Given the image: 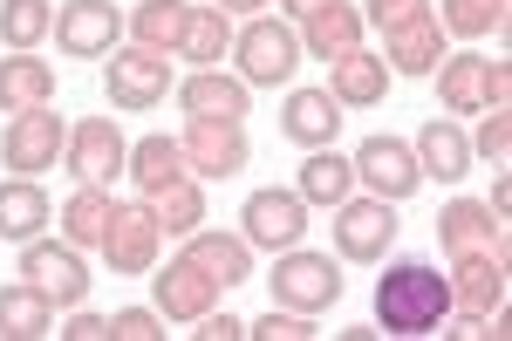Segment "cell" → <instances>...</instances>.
<instances>
[{"label":"cell","instance_id":"cell-33","mask_svg":"<svg viewBox=\"0 0 512 341\" xmlns=\"http://www.w3.org/2000/svg\"><path fill=\"white\" fill-rule=\"evenodd\" d=\"M198 335H205V341H233V335H246V328H239L233 314H212V321H205Z\"/></svg>","mask_w":512,"mask_h":341},{"label":"cell","instance_id":"cell-16","mask_svg":"<svg viewBox=\"0 0 512 341\" xmlns=\"http://www.w3.org/2000/svg\"><path fill=\"white\" fill-rule=\"evenodd\" d=\"M349 178H355V164H342L335 151H315L308 164H301V198L335 205V198H349Z\"/></svg>","mask_w":512,"mask_h":341},{"label":"cell","instance_id":"cell-28","mask_svg":"<svg viewBox=\"0 0 512 341\" xmlns=\"http://www.w3.org/2000/svg\"><path fill=\"white\" fill-rule=\"evenodd\" d=\"M383 76H376V62H349V76H342V96H376Z\"/></svg>","mask_w":512,"mask_h":341},{"label":"cell","instance_id":"cell-31","mask_svg":"<svg viewBox=\"0 0 512 341\" xmlns=\"http://www.w3.org/2000/svg\"><path fill=\"white\" fill-rule=\"evenodd\" d=\"M417 7H424V0H376V21L403 28V21H417Z\"/></svg>","mask_w":512,"mask_h":341},{"label":"cell","instance_id":"cell-12","mask_svg":"<svg viewBox=\"0 0 512 341\" xmlns=\"http://www.w3.org/2000/svg\"><path fill=\"white\" fill-rule=\"evenodd\" d=\"M76 171L96 185V178H117L123 171V137L110 130V116H96V123H82L76 137Z\"/></svg>","mask_w":512,"mask_h":341},{"label":"cell","instance_id":"cell-22","mask_svg":"<svg viewBox=\"0 0 512 341\" xmlns=\"http://www.w3.org/2000/svg\"><path fill=\"white\" fill-rule=\"evenodd\" d=\"M103 219H110V212H103V198H96V191H82L76 205H69V239H103Z\"/></svg>","mask_w":512,"mask_h":341},{"label":"cell","instance_id":"cell-2","mask_svg":"<svg viewBox=\"0 0 512 341\" xmlns=\"http://www.w3.org/2000/svg\"><path fill=\"white\" fill-rule=\"evenodd\" d=\"M301 232H308L301 191H253L246 198V239L253 246H301Z\"/></svg>","mask_w":512,"mask_h":341},{"label":"cell","instance_id":"cell-34","mask_svg":"<svg viewBox=\"0 0 512 341\" xmlns=\"http://www.w3.org/2000/svg\"><path fill=\"white\" fill-rule=\"evenodd\" d=\"M69 335H76V341H96V335H110V321H96V314H82V321L69 328Z\"/></svg>","mask_w":512,"mask_h":341},{"label":"cell","instance_id":"cell-21","mask_svg":"<svg viewBox=\"0 0 512 341\" xmlns=\"http://www.w3.org/2000/svg\"><path fill=\"white\" fill-rule=\"evenodd\" d=\"M28 103V110H41V96H48V76H41L35 62H14V69H0V103Z\"/></svg>","mask_w":512,"mask_h":341},{"label":"cell","instance_id":"cell-8","mask_svg":"<svg viewBox=\"0 0 512 341\" xmlns=\"http://www.w3.org/2000/svg\"><path fill=\"white\" fill-rule=\"evenodd\" d=\"M280 130H287L294 144L328 151V144H335V130H342V110H335V96H328V89H301V96L287 103V116H280Z\"/></svg>","mask_w":512,"mask_h":341},{"label":"cell","instance_id":"cell-24","mask_svg":"<svg viewBox=\"0 0 512 341\" xmlns=\"http://www.w3.org/2000/svg\"><path fill=\"white\" fill-rule=\"evenodd\" d=\"M444 232H451V246H478V232H492V219H485V205H451Z\"/></svg>","mask_w":512,"mask_h":341},{"label":"cell","instance_id":"cell-20","mask_svg":"<svg viewBox=\"0 0 512 341\" xmlns=\"http://www.w3.org/2000/svg\"><path fill=\"white\" fill-rule=\"evenodd\" d=\"M185 28H192V14H185L178 0H151V7L137 14V35L144 41H178Z\"/></svg>","mask_w":512,"mask_h":341},{"label":"cell","instance_id":"cell-36","mask_svg":"<svg viewBox=\"0 0 512 341\" xmlns=\"http://www.w3.org/2000/svg\"><path fill=\"white\" fill-rule=\"evenodd\" d=\"M219 7H239V14H253V7H260V0H219Z\"/></svg>","mask_w":512,"mask_h":341},{"label":"cell","instance_id":"cell-30","mask_svg":"<svg viewBox=\"0 0 512 341\" xmlns=\"http://www.w3.org/2000/svg\"><path fill=\"white\" fill-rule=\"evenodd\" d=\"M451 21H458V28H485V21H499V0H492V7H485V0H458Z\"/></svg>","mask_w":512,"mask_h":341},{"label":"cell","instance_id":"cell-7","mask_svg":"<svg viewBox=\"0 0 512 341\" xmlns=\"http://www.w3.org/2000/svg\"><path fill=\"white\" fill-rule=\"evenodd\" d=\"M274 294L294 301V307H328L335 294H342V273H335L328 260H315V253H294V260L274 273Z\"/></svg>","mask_w":512,"mask_h":341},{"label":"cell","instance_id":"cell-5","mask_svg":"<svg viewBox=\"0 0 512 341\" xmlns=\"http://www.w3.org/2000/svg\"><path fill=\"white\" fill-rule=\"evenodd\" d=\"M239 62H246V82H287V76H294V62H301V48H294L287 28L253 21V28L239 35Z\"/></svg>","mask_w":512,"mask_h":341},{"label":"cell","instance_id":"cell-10","mask_svg":"<svg viewBox=\"0 0 512 341\" xmlns=\"http://www.w3.org/2000/svg\"><path fill=\"white\" fill-rule=\"evenodd\" d=\"M55 144H62V123H55V110H21V123L7 130V157H14L21 171L55 164Z\"/></svg>","mask_w":512,"mask_h":341},{"label":"cell","instance_id":"cell-14","mask_svg":"<svg viewBox=\"0 0 512 341\" xmlns=\"http://www.w3.org/2000/svg\"><path fill=\"white\" fill-rule=\"evenodd\" d=\"M48 226V198L35 185H0V239H35Z\"/></svg>","mask_w":512,"mask_h":341},{"label":"cell","instance_id":"cell-25","mask_svg":"<svg viewBox=\"0 0 512 341\" xmlns=\"http://www.w3.org/2000/svg\"><path fill=\"white\" fill-rule=\"evenodd\" d=\"M185 41H192L198 62H212V55L226 48V21H192V28H185Z\"/></svg>","mask_w":512,"mask_h":341},{"label":"cell","instance_id":"cell-13","mask_svg":"<svg viewBox=\"0 0 512 341\" xmlns=\"http://www.w3.org/2000/svg\"><path fill=\"white\" fill-rule=\"evenodd\" d=\"M185 110L205 116V123H239L246 116V89L226 76H192L185 82Z\"/></svg>","mask_w":512,"mask_h":341},{"label":"cell","instance_id":"cell-35","mask_svg":"<svg viewBox=\"0 0 512 341\" xmlns=\"http://www.w3.org/2000/svg\"><path fill=\"white\" fill-rule=\"evenodd\" d=\"M294 14H321V7H335V0H287Z\"/></svg>","mask_w":512,"mask_h":341},{"label":"cell","instance_id":"cell-6","mask_svg":"<svg viewBox=\"0 0 512 341\" xmlns=\"http://www.w3.org/2000/svg\"><path fill=\"white\" fill-rule=\"evenodd\" d=\"M355 171L383 191V198H410V191L424 185V171L410 164V144H396V137H369V144L355 151Z\"/></svg>","mask_w":512,"mask_h":341},{"label":"cell","instance_id":"cell-1","mask_svg":"<svg viewBox=\"0 0 512 341\" xmlns=\"http://www.w3.org/2000/svg\"><path fill=\"white\" fill-rule=\"evenodd\" d=\"M444 307H451V287L424 260H403L376 280V321H383V335H431L437 321H444Z\"/></svg>","mask_w":512,"mask_h":341},{"label":"cell","instance_id":"cell-29","mask_svg":"<svg viewBox=\"0 0 512 341\" xmlns=\"http://www.w3.org/2000/svg\"><path fill=\"white\" fill-rule=\"evenodd\" d=\"M478 82H485V62H458V69H451V96H458V103H472Z\"/></svg>","mask_w":512,"mask_h":341},{"label":"cell","instance_id":"cell-27","mask_svg":"<svg viewBox=\"0 0 512 341\" xmlns=\"http://www.w3.org/2000/svg\"><path fill=\"white\" fill-rule=\"evenodd\" d=\"M253 335H267V341H308L315 335V328H308V321H294V314H274V307H267V321H260V328H253Z\"/></svg>","mask_w":512,"mask_h":341},{"label":"cell","instance_id":"cell-15","mask_svg":"<svg viewBox=\"0 0 512 341\" xmlns=\"http://www.w3.org/2000/svg\"><path fill=\"white\" fill-rule=\"evenodd\" d=\"M417 151H424V171H437L444 185L472 171V164H465V157H472V144H465V137H458L451 123H424V137H417Z\"/></svg>","mask_w":512,"mask_h":341},{"label":"cell","instance_id":"cell-26","mask_svg":"<svg viewBox=\"0 0 512 341\" xmlns=\"http://www.w3.org/2000/svg\"><path fill=\"white\" fill-rule=\"evenodd\" d=\"M110 335H123V341H151V335H164V328L151 321V314H144V307H123L117 321H110Z\"/></svg>","mask_w":512,"mask_h":341},{"label":"cell","instance_id":"cell-19","mask_svg":"<svg viewBox=\"0 0 512 341\" xmlns=\"http://www.w3.org/2000/svg\"><path fill=\"white\" fill-rule=\"evenodd\" d=\"M41 28H48V0H7V14H0V35L14 41V48H35Z\"/></svg>","mask_w":512,"mask_h":341},{"label":"cell","instance_id":"cell-4","mask_svg":"<svg viewBox=\"0 0 512 341\" xmlns=\"http://www.w3.org/2000/svg\"><path fill=\"white\" fill-rule=\"evenodd\" d=\"M117 28H123V21H117L110 0H69L62 21H55V41H62L69 55H110Z\"/></svg>","mask_w":512,"mask_h":341},{"label":"cell","instance_id":"cell-9","mask_svg":"<svg viewBox=\"0 0 512 341\" xmlns=\"http://www.w3.org/2000/svg\"><path fill=\"white\" fill-rule=\"evenodd\" d=\"M335 232H342L349 260H383V246L396 239V219H390V205H349Z\"/></svg>","mask_w":512,"mask_h":341},{"label":"cell","instance_id":"cell-17","mask_svg":"<svg viewBox=\"0 0 512 341\" xmlns=\"http://www.w3.org/2000/svg\"><path fill=\"white\" fill-rule=\"evenodd\" d=\"M192 273H212V280H246V246L233 239H192Z\"/></svg>","mask_w":512,"mask_h":341},{"label":"cell","instance_id":"cell-23","mask_svg":"<svg viewBox=\"0 0 512 341\" xmlns=\"http://www.w3.org/2000/svg\"><path fill=\"white\" fill-rule=\"evenodd\" d=\"M137 164H144V185H171L178 144H164V137H144V144H137Z\"/></svg>","mask_w":512,"mask_h":341},{"label":"cell","instance_id":"cell-18","mask_svg":"<svg viewBox=\"0 0 512 341\" xmlns=\"http://www.w3.org/2000/svg\"><path fill=\"white\" fill-rule=\"evenodd\" d=\"M0 335H48V301L28 294H0Z\"/></svg>","mask_w":512,"mask_h":341},{"label":"cell","instance_id":"cell-32","mask_svg":"<svg viewBox=\"0 0 512 341\" xmlns=\"http://www.w3.org/2000/svg\"><path fill=\"white\" fill-rule=\"evenodd\" d=\"M478 151H485V157H506V116H492V123L478 130Z\"/></svg>","mask_w":512,"mask_h":341},{"label":"cell","instance_id":"cell-11","mask_svg":"<svg viewBox=\"0 0 512 341\" xmlns=\"http://www.w3.org/2000/svg\"><path fill=\"white\" fill-rule=\"evenodd\" d=\"M110 96H117L123 110L158 103L164 96V62L158 55H117V62H110Z\"/></svg>","mask_w":512,"mask_h":341},{"label":"cell","instance_id":"cell-3","mask_svg":"<svg viewBox=\"0 0 512 341\" xmlns=\"http://www.w3.org/2000/svg\"><path fill=\"white\" fill-rule=\"evenodd\" d=\"M21 273H28V287H35L48 307H55V301L76 307L82 294H89V273H82V260H76V253H62V246H28Z\"/></svg>","mask_w":512,"mask_h":341}]
</instances>
